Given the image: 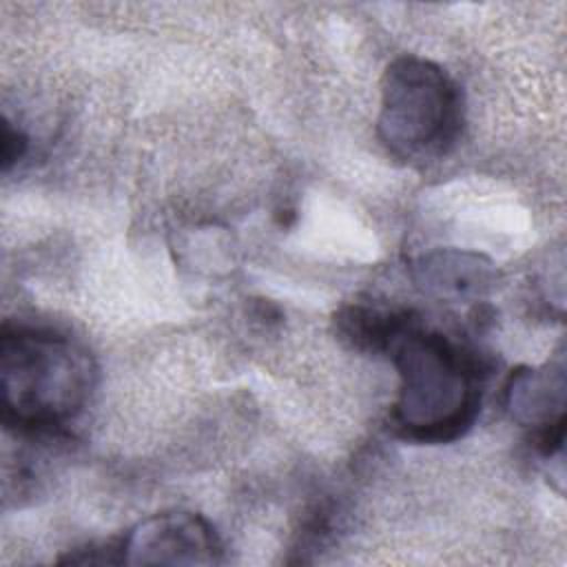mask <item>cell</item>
I'll list each match as a JSON object with an SVG mask.
<instances>
[{"instance_id": "cell-1", "label": "cell", "mask_w": 567, "mask_h": 567, "mask_svg": "<svg viewBox=\"0 0 567 567\" xmlns=\"http://www.w3.org/2000/svg\"><path fill=\"white\" fill-rule=\"evenodd\" d=\"M399 370L392 427L414 443H452L481 410V363L441 332L414 319L388 350Z\"/></svg>"}, {"instance_id": "cell-2", "label": "cell", "mask_w": 567, "mask_h": 567, "mask_svg": "<svg viewBox=\"0 0 567 567\" xmlns=\"http://www.w3.org/2000/svg\"><path fill=\"white\" fill-rule=\"evenodd\" d=\"M95 385L91 352L71 337L4 326L0 337L2 421L22 436H55L86 405Z\"/></svg>"}, {"instance_id": "cell-3", "label": "cell", "mask_w": 567, "mask_h": 567, "mask_svg": "<svg viewBox=\"0 0 567 567\" xmlns=\"http://www.w3.org/2000/svg\"><path fill=\"white\" fill-rule=\"evenodd\" d=\"M461 86L439 64L401 55L381 80L377 133L399 159L425 162L447 155L463 131Z\"/></svg>"}, {"instance_id": "cell-4", "label": "cell", "mask_w": 567, "mask_h": 567, "mask_svg": "<svg viewBox=\"0 0 567 567\" xmlns=\"http://www.w3.org/2000/svg\"><path fill=\"white\" fill-rule=\"evenodd\" d=\"M126 565H217L221 543L215 527L195 512H162L140 520L122 538Z\"/></svg>"}, {"instance_id": "cell-5", "label": "cell", "mask_w": 567, "mask_h": 567, "mask_svg": "<svg viewBox=\"0 0 567 567\" xmlns=\"http://www.w3.org/2000/svg\"><path fill=\"white\" fill-rule=\"evenodd\" d=\"M505 408L523 427H532V441L545 456H554L565 439V365L518 368L505 385Z\"/></svg>"}, {"instance_id": "cell-6", "label": "cell", "mask_w": 567, "mask_h": 567, "mask_svg": "<svg viewBox=\"0 0 567 567\" xmlns=\"http://www.w3.org/2000/svg\"><path fill=\"white\" fill-rule=\"evenodd\" d=\"M494 279L492 261L478 252L443 248L414 261L416 286L436 299L463 301L487 292Z\"/></svg>"}, {"instance_id": "cell-7", "label": "cell", "mask_w": 567, "mask_h": 567, "mask_svg": "<svg viewBox=\"0 0 567 567\" xmlns=\"http://www.w3.org/2000/svg\"><path fill=\"white\" fill-rule=\"evenodd\" d=\"M416 319L410 310H381L363 303L343 306L334 315L337 337L359 352H385Z\"/></svg>"}, {"instance_id": "cell-8", "label": "cell", "mask_w": 567, "mask_h": 567, "mask_svg": "<svg viewBox=\"0 0 567 567\" xmlns=\"http://www.w3.org/2000/svg\"><path fill=\"white\" fill-rule=\"evenodd\" d=\"M29 148V137L22 128H16L7 117L2 122V171L7 173L16 162L24 157Z\"/></svg>"}]
</instances>
